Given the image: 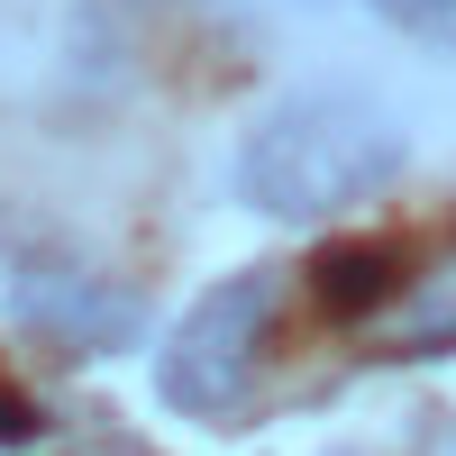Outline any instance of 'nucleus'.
I'll return each mask as SVG.
<instances>
[{"instance_id":"nucleus-2","label":"nucleus","mask_w":456,"mask_h":456,"mask_svg":"<svg viewBox=\"0 0 456 456\" xmlns=\"http://www.w3.org/2000/svg\"><path fill=\"white\" fill-rule=\"evenodd\" d=\"M283 311V274L274 265H247V274L210 283L192 311L174 320L165 356H156V393L183 420H238L256 402V365H265V329Z\"/></svg>"},{"instance_id":"nucleus-4","label":"nucleus","mask_w":456,"mask_h":456,"mask_svg":"<svg viewBox=\"0 0 456 456\" xmlns=\"http://www.w3.org/2000/svg\"><path fill=\"white\" fill-rule=\"evenodd\" d=\"M374 356H393V365L456 356V247L429 265L420 283H402L384 311H374Z\"/></svg>"},{"instance_id":"nucleus-1","label":"nucleus","mask_w":456,"mask_h":456,"mask_svg":"<svg viewBox=\"0 0 456 456\" xmlns=\"http://www.w3.org/2000/svg\"><path fill=\"white\" fill-rule=\"evenodd\" d=\"M402 165H411V128L393 119V101H374L356 83H311L247 128L238 201L256 219L311 228V219H338L374 192H393Z\"/></svg>"},{"instance_id":"nucleus-3","label":"nucleus","mask_w":456,"mask_h":456,"mask_svg":"<svg viewBox=\"0 0 456 456\" xmlns=\"http://www.w3.org/2000/svg\"><path fill=\"white\" fill-rule=\"evenodd\" d=\"M10 320L28 338H46V347H64V356H128L146 338L137 292L110 283V274H92V265H73V256H19Z\"/></svg>"},{"instance_id":"nucleus-6","label":"nucleus","mask_w":456,"mask_h":456,"mask_svg":"<svg viewBox=\"0 0 456 456\" xmlns=\"http://www.w3.org/2000/svg\"><path fill=\"white\" fill-rule=\"evenodd\" d=\"M374 10H384L393 28H411L420 46H447L456 55V0H374Z\"/></svg>"},{"instance_id":"nucleus-7","label":"nucleus","mask_w":456,"mask_h":456,"mask_svg":"<svg viewBox=\"0 0 456 456\" xmlns=\"http://www.w3.org/2000/svg\"><path fill=\"white\" fill-rule=\"evenodd\" d=\"M46 438V411H37L19 384H0V447H37Z\"/></svg>"},{"instance_id":"nucleus-5","label":"nucleus","mask_w":456,"mask_h":456,"mask_svg":"<svg viewBox=\"0 0 456 456\" xmlns=\"http://www.w3.org/2000/svg\"><path fill=\"white\" fill-rule=\"evenodd\" d=\"M301 283H311V301H320L329 320H356V329H365V320H374V311H384V301L402 292V247H384V238L320 247Z\"/></svg>"},{"instance_id":"nucleus-8","label":"nucleus","mask_w":456,"mask_h":456,"mask_svg":"<svg viewBox=\"0 0 456 456\" xmlns=\"http://www.w3.org/2000/svg\"><path fill=\"white\" fill-rule=\"evenodd\" d=\"M92 456H146V447H137V438H101Z\"/></svg>"}]
</instances>
